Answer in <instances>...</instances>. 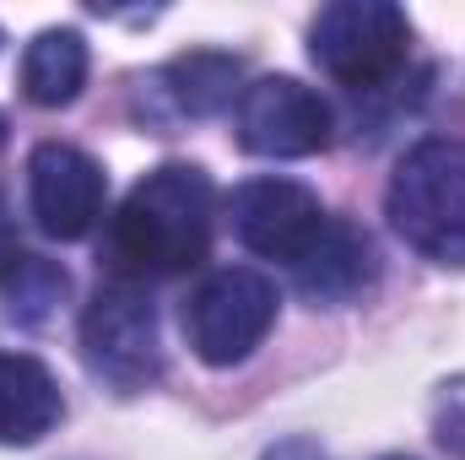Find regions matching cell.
Masks as SVG:
<instances>
[{"label": "cell", "instance_id": "cell-4", "mask_svg": "<svg viewBox=\"0 0 465 460\" xmlns=\"http://www.w3.org/2000/svg\"><path fill=\"white\" fill-rule=\"evenodd\" d=\"M271 325H276V287H271V276H260L249 265L212 271L184 304V336L195 346V357L212 368L243 363L271 336Z\"/></svg>", "mask_w": 465, "mask_h": 460}, {"label": "cell", "instance_id": "cell-18", "mask_svg": "<svg viewBox=\"0 0 465 460\" xmlns=\"http://www.w3.org/2000/svg\"><path fill=\"white\" fill-rule=\"evenodd\" d=\"M384 460H406V455H384Z\"/></svg>", "mask_w": 465, "mask_h": 460}, {"label": "cell", "instance_id": "cell-2", "mask_svg": "<svg viewBox=\"0 0 465 460\" xmlns=\"http://www.w3.org/2000/svg\"><path fill=\"white\" fill-rule=\"evenodd\" d=\"M390 228L417 255L439 265H465V141L428 135L417 141L384 190Z\"/></svg>", "mask_w": 465, "mask_h": 460}, {"label": "cell", "instance_id": "cell-14", "mask_svg": "<svg viewBox=\"0 0 465 460\" xmlns=\"http://www.w3.org/2000/svg\"><path fill=\"white\" fill-rule=\"evenodd\" d=\"M433 439L455 460H465V374L444 379L439 395H433Z\"/></svg>", "mask_w": 465, "mask_h": 460}, {"label": "cell", "instance_id": "cell-17", "mask_svg": "<svg viewBox=\"0 0 465 460\" xmlns=\"http://www.w3.org/2000/svg\"><path fill=\"white\" fill-rule=\"evenodd\" d=\"M0 146H5V115H0Z\"/></svg>", "mask_w": 465, "mask_h": 460}, {"label": "cell", "instance_id": "cell-19", "mask_svg": "<svg viewBox=\"0 0 465 460\" xmlns=\"http://www.w3.org/2000/svg\"><path fill=\"white\" fill-rule=\"evenodd\" d=\"M0 44H5V33H0Z\"/></svg>", "mask_w": 465, "mask_h": 460}, {"label": "cell", "instance_id": "cell-8", "mask_svg": "<svg viewBox=\"0 0 465 460\" xmlns=\"http://www.w3.org/2000/svg\"><path fill=\"white\" fill-rule=\"evenodd\" d=\"M27 201L49 238H87L104 217L109 179H104L98 157H87L82 146L44 141L27 157Z\"/></svg>", "mask_w": 465, "mask_h": 460}, {"label": "cell", "instance_id": "cell-12", "mask_svg": "<svg viewBox=\"0 0 465 460\" xmlns=\"http://www.w3.org/2000/svg\"><path fill=\"white\" fill-rule=\"evenodd\" d=\"M87 87V38L76 27H44L22 55V93L38 109H65Z\"/></svg>", "mask_w": 465, "mask_h": 460}, {"label": "cell", "instance_id": "cell-3", "mask_svg": "<svg viewBox=\"0 0 465 460\" xmlns=\"http://www.w3.org/2000/svg\"><path fill=\"white\" fill-rule=\"evenodd\" d=\"M314 65L351 93H373L401 76L411 55V22L390 0H331L309 27Z\"/></svg>", "mask_w": 465, "mask_h": 460}, {"label": "cell", "instance_id": "cell-11", "mask_svg": "<svg viewBox=\"0 0 465 460\" xmlns=\"http://www.w3.org/2000/svg\"><path fill=\"white\" fill-rule=\"evenodd\" d=\"M65 417L54 374L27 352H0V445H38Z\"/></svg>", "mask_w": 465, "mask_h": 460}, {"label": "cell", "instance_id": "cell-10", "mask_svg": "<svg viewBox=\"0 0 465 460\" xmlns=\"http://www.w3.org/2000/svg\"><path fill=\"white\" fill-rule=\"evenodd\" d=\"M238 82H243L238 55H223V49H190V55L168 60V65L152 76V98H163L173 119H212L243 93Z\"/></svg>", "mask_w": 465, "mask_h": 460}, {"label": "cell", "instance_id": "cell-7", "mask_svg": "<svg viewBox=\"0 0 465 460\" xmlns=\"http://www.w3.org/2000/svg\"><path fill=\"white\" fill-rule=\"evenodd\" d=\"M228 217L249 255H265V260H282V265H298L331 223L320 195L298 179H249V185H238L228 201Z\"/></svg>", "mask_w": 465, "mask_h": 460}, {"label": "cell", "instance_id": "cell-9", "mask_svg": "<svg viewBox=\"0 0 465 460\" xmlns=\"http://www.w3.org/2000/svg\"><path fill=\"white\" fill-rule=\"evenodd\" d=\"M373 276H379V255H373L368 233L341 223V217H331L325 233L314 238V249L292 265L298 293L314 304H351L373 287Z\"/></svg>", "mask_w": 465, "mask_h": 460}, {"label": "cell", "instance_id": "cell-6", "mask_svg": "<svg viewBox=\"0 0 465 460\" xmlns=\"http://www.w3.org/2000/svg\"><path fill=\"white\" fill-rule=\"evenodd\" d=\"M336 115L298 76H260L238 93V141L254 157H314L331 146Z\"/></svg>", "mask_w": 465, "mask_h": 460}, {"label": "cell", "instance_id": "cell-15", "mask_svg": "<svg viewBox=\"0 0 465 460\" xmlns=\"http://www.w3.org/2000/svg\"><path fill=\"white\" fill-rule=\"evenodd\" d=\"M260 460H331L320 450V439H309V434H292V439H282V445H271Z\"/></svg>", "mask_w": 465, "mask_h": 460}, {"label": "cell", "instance_id": "cell-13", "mask_svg": "<svg viewBox=\"0 0 465 460\" xmlns=\"http://www.w3.org/2000/svg\"><path fill=\"white\" fill-rule=\"evenodd\" d=\"M0 287H5V309H11V320L16 325H44L54 309H60V298H65V271L54 265V260H38V255H22L5 276H0Z\"/></svg>", "mask_w": 465, "mask_h": 460}, {"label": "cell", "instance_id": "cell-1", "mask_svg": "<svg viewBox=\"0 0 465 460\" xmlns=\"http://www.w3.org/2000/svg\"><path fill=\"white\" fill-rule=\"evenodd\" d=\"M217 190L195 163L152 168L114 212V255L135 276H179L195 271L212 249Z\"/></svg>", "mask_w": 465, "mask_h": 460}, {"label": "cell", "instance_id": "cell-16", "mask_svg": "<svg viewBox=\"0 0 465 460\" xmlns=\"http://www.w3.org/2000/svg\"><path fill=\"white\" fill-rule=\"evenodd\" d=\"M16 260H22V244H16V223H11V217H5V206H0V276H5V271H11Z\"/></svg>", "mask_w": 465, "mask_h": 460}, {"label": "cell", "instance_id": "cell-5", "mask_svg": "<svg viewBox=\"0 0 465 460\" xmlns=\"http://www.w3.org/2000/svg\"><path fill=\"white\" fill-rule=\"evenodd\" d=\"M82 357L119 395L146 390L163 374V336H157L152 298L135 287H104L82 315Z\"/></svg>", "mask_w": 465, "mask_h": 460}]
</instances>
